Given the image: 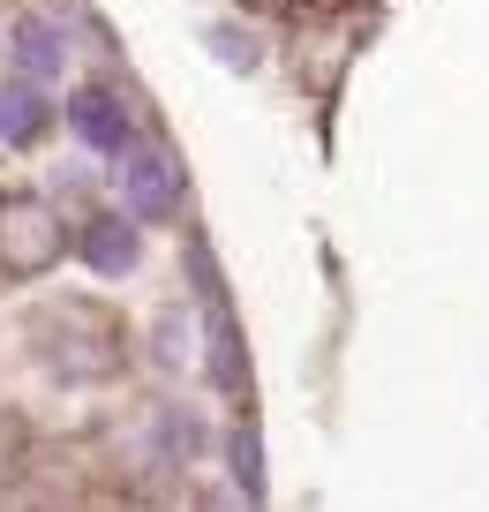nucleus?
I'll use <instances>...</instances> for the list:
<instances>
[{
	"label": "nucleus",
	"mask_w": 489,
	"mask_h": 512,
	"mask_svg": "<svg viewBox=\"0 0 489 512\" xmlns=\"http://www.w3.org/2000/svg\"><path fill=\"white\" fill-rule=\"evenodd\" d=\"M61 256V219L38 196H0V264L8 272H46Z\"/></svg>",
	"instance_id": "1"
},
{
	"label": "nucleus",
	"mask_w": 489,
	"mask_h": 512,
	"mask_svg": "<svg viewBox=\"0 0 489 512\" xmlns=\"http://www.w3.org/2000/svg\"><path fill=\"white\" fill-rule=\"evenodd\" d=\"M121 204L136 211V219H174L181 211V166L166 159V151L128 144L121 151Z\"/></svg>",
	"instance_id": "2"
},
{
	"label": "nucleus",
	"mask_w": 489,
	"mask_h": 512,
	"mask_svg": "<svg viewBox=\"0 0 489 512\" xmlns=\"http://www.w3.org/2000/svg\"><path fill=\"white\" fill-rule=\"evenodd\" d=\"M68 128H76L91 151H106V159H121V151L136 144V121H128V106H121L113 91H98V83L68 98Z\"/></svg>",
	"instance_id": "3"
},
{
	"label": "nucleus",
	"mask_w": 489,
	"mask_h": 512,
	"mask_svg": "<svg viewBox=\"0 0 489 512\" xmlns=\"http://www.w3.org/2000/svg\"><path fill=\"white\" fill-rule=\"evenodd\" d=\"M53 128L46 98H38V76H0V136L8 144H38Z\"/></svg>",
	"instance_id": "4"
},
{
	"label": "nucleus",
	"mask_w": 489,
	"mask_h": 512,
	"mask_svg": "<svg viewBox=\"0 0 489 512\" xmlns=\"http://www.w3.org/2000/svg\"><path fill=\"white\" fill-rule=\"evenodd\" d=\"M83 264L106 272V279L136 272V226H128V219H91V226H83Z\"/></svg>",
	"instance_id": "5"
},
{
	"label": "nucleus",
	"mask_w": 489,
	"mask_h": 512,
	"mask_svg": "<svg viewBox=\"0 0 489 512\" xmlns=\"http://www.w3.org/2000/svg\"><path fill=\"white\" fill-rule=\"evenodd\" d=\"M16 61H23V76H61V61H68V46H61V31L53 23H38V16H23L16 23Z\"/></svg>",
	"instance_id": "6"
},
{
	"label": "nucleus",
	"mask_w": 489,
	"mask_h": 512,
	"mask_svg": "<svg viewBox=\"0 0 489 512\" xmlns=\"http://www.w3.org/2000/svg\"><path fill=\"white\" fill-rule=\"evenodd\" d=\"M189 354H196L189 324H181V317H166V332H158V362H166V369H189Z\"/></svg>",
	"instance_id": "7"
},
{
	"label": "nucleus",
	"mask_w": 489,
	"mask_h": 512,
	"mask_svg": "<svg viewBox=\"0 0 489 512\" xmlns=\"http://www.w3.org/2000/svg\"><path fill=\"white\" fill-rule=\"evenodd\" d=\"M0 452H8V437H0Z\"/></svg>",
	"instance_id": "8"
}]
</instances>
